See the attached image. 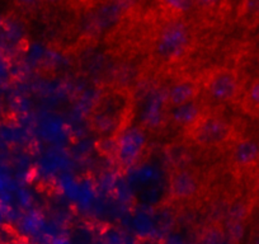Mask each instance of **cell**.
Wrapping results in <instances>:
<instances>
[{
  "mask_svg": "<svg viewBox=\"0 0 259 244\" xmlns=\"http://www.w3.org/2000/svg\"><path fill=\"white\" fill-rule=\"evenodd\" d=\"M133 107L131 93L112 88L104 92L92 111V125L99 134H116L122 130Z\"/></svg>",
  "mask_w": 259,
  "mask_h": 244,
  "instance_id": "6da1fadb",
  "label": "cell"
},
{
  "mask_svg": "<svg viewBox=\"0 0 259 244\" xmlns=\"http://www.w3.org/2000/svg\"><path fill=\"white\" fill-rule=\"evenodd\" d=\"M231 126L224 117L206 109L186 129V135L193 145L202 149H216L231 140Z\"/></svg>",
  "mask_w": 259,
  "mask_h": 244,
  "instance_id": "7a4b0ae2",
  "label": "cell"
},
{
  "mask_svg": "<svg viewBox=\"0 0 259 244\" xmlns=\"http://www.w3.org/2000/svg\"><path fill=\"white\" fill-rule=\"evenodd\" d=\"M240 91V82L238 75L230 69H216L201 83L205 103L213 106H223L230 103L236 98Z\"/></svg>",
  "mask_w": 259,
  "mask_h": 244,
  "instance_id": "3957f363",
  "label": "cell"
},
{
  "mask_svg": "<svg viewBox=\"0 0 259 244\" xmlns=\"http://www.w3.org/2000/svg\"><path fill=\"white\" fill-rule=\"evenodd\" d=\"M202 190V177L193 168L178 167L169 174L168 196L171 202H189L197 198Z\"/></svg>",
  "mask_w": 259,
  "mask_h": 244,
  "instance_id": "277c9868",
  "label": "cell"
},
{
  "mask_svg": "<svg viewBox=\"0 0 259 244\" xmlns=\"http://www.w3.org/2000/svg\"><path fill=\"white\" fill-rule=\"evenodd\" d=\"M207 109L205 101L198 98H194L192 101L186 102V103L178 104V106L168 107V114L169 119L173 122L174 125L183 126L184 129L192 125L203 112Z\"/></svg>",
  "mask_w": 259,
  "mask_h": 244,
  "instance_id": "5b68a950",
  "label": "cell"
},
{
  "mask_svg": "<svg viewBox=\"0 0 259 244\" xmlns=\"http://www.w3.org/2000/svg\"><path fill=\"white\" fill-rule=\"evenodd\" d=\"M259 160V141L243 139L230 149V161L236 168H248Z\"/></svg>",
  "mask_w": 259,
  "mask_h": 244,
  "instance_id": "8992f818",
  "label": "cell"
},
{
  "mask_svg": "<svg viewBox=\"0 0 259 244\" xmlns=\"http://www.w3.org/2000/svg\"><path fill=\"white\" fill-rule=\"evenodd\" d=\"M201 87L191 79H182L171 84L166 93V106L173 107L200 97Z\"/></svg>",
  "mask_w": 259,
  "mask_h": 244,
  "instance_id": "52a82bcc",
  "label": "cell"
},
{
  "mask_svg": "<svg viewBox=\"0 0 259 244\" xmlns=\"http://www.w3.org/2000/svg\"><path fill=\"white\" fill-rule=\"evenodd\" d=\"M243 103L245 108L249 109V111H259V80L254 82L246 89L245 94H244Z\"/></svg>",
  "mask_w": 259,
  "mask_h": 244,
  "instance_id": "ba28073f",
  "label": "cell"
},
{
  "mask_svg": "<svg viewBox=\"0 0 259 244\" xmlns=\"http://www.w3.org/2000/svg\"><path fill=\"white\" fill-rule=\"evenodd\" d=\"M224 238H225V233L223 231V229L220 228H208L201 234L200 241H203V243H220V241H224Z\"/></svg>",
  "mask_w": 259,
  "mask_h": 244,
  "instance_id": "9c48e42d",
  "label": "cell"
},
{
  "mask_svg": "<svg viewBox=\"0 0 259 244\" xmlns=\"http://www.w3.org/2000/svg\"><path fill=\"white\" fill-rule=\"evenodd\" d=\"M197 2L203 6H211V4H215L218 0H197Z\"/></svg>",
  "mask_w": 259,
  "mask_h": 244,
  "instance_id": "30bf717a",
  "label": "cell"
},
{
  "mask_svg": "<svg viewBox=\"0 0 259 244\" xmlns=\"http://www.w3.org/2000/svg\"><path fill=\"white\" fill-rule=\"evenodd\" d=\"M256 190L259 191V179H258V182H256Z\"/></svg>",
  "mask_w": 259,
  "mask_h": 244,
  "instance_id": "8fae6325",
  "label": "cell"
}]
</instances>
